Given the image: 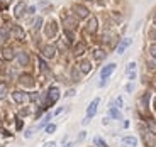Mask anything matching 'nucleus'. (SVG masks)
<instances>
[{
    "label": "nucleus",
    "instance_id": "obj_11",
    "mask_svg": "<svg viewBox=\"0 0 156 147\" xmlns=\"http://www.w3.org/2000/svg\"><path fill=\"white\" fill-rule=\"evenodd\" d=\"M97 27H98V22L95 17H92V19L88 20V26H87V32H90V34H94V32H97Z\"/></svg>",
    "mask_w": 156,
    "mask_h": 147
},
{
    "label": "nucleus",
    "instance_id": "obj_18",
    "mask_svg": "<svg viewBox=\"0 0 156 147\" xmlns=\"http://www.w3.org/2000/svg\"><path fill=\"white\" fill-rule=\"evenodd\" d=\"M2 58H4V59H7V61L14 59V51H12L10 47H5V49L2 51Z\"/></svg>",
    "mask_w": 156,
    "mask_h": 147
},
{
    "label": "nucleus",
    "instance_id": "obj_39",
    "mask_svg": "<svg viewBox=\"0 0 156 147\" xmlns=\"http://www.w3.org/2000/svg\"><path fill=\"white\" fill-rule=\"evenodd\" d=\"M65 147H73V142H70V144H66Z\"/></svg>",
    "mask_w": 156,
    "mask_h": 147
},
{
    "label": "nucleus",
    "instance_id": "obj_34",
    "mask_svg": "<svg viewBox=\"0 0 156 147\" xmlns=\"http://www.w3.org/2000/svg\"><path fill=\"white\" fill-rule=\"evenodd\" d=\"M115 103H117V107H122V98H117Z\"/></svg>",
    "mask_w": 156,
    "mask_h": 147
},
{
    "label": "nucleus",
    "instance_id": "obj_16",
    "mask_svg": "<svg viewBox=\"0 0 156 147\" xmlns=\"http://www.w3.org/2000/svg\"><path fill=\"white\" fill-rule=\"evenodd\" d=\"M80 71H82V73H90V70H92V64H90L88 61H85V59H83V61H80Z\"/></svg>",
    "mask_w": 156,
    "mask_h": 147
},
{
    "label": "nucleus",
    "instance_id": "obj_5",
    "mask_svg": "<svg viewBox=\"0 0 156 147\" xmlns=\"http://www.w3.org/2000/svg\"><path fill=\"white\" fill-rule=\"evenodd\" d=\"M98 103H100V98H95L92 103L88 105V110H87V118H92V117L95 115V112H97V107Z\"/></svg>",
    "mask_w": 156,
    "mask_h": 147
},
{
    "label": "nucleus",
    "instance_id": "obj_21",
    "mask_svg": "<svg viewBox=\"0 0 156 147\" xmlns=\"http://www.w3.org/2000/svg\"><path fill=\"white\" fill-rule=\"evenodd\" d=\"M94 58L97 59V61H100V59H104V58H105V53H104L102 49H97V51L94 53Z\"/></svg>",
    "mask_w": 156,
    "mask_h": 147
},
{
    "label": "nucleus",
    "instance_id": "obj_26",
    "mask_svg": "<svg viewBox=\"0 0 156 147\" xmlns=\"http://www.w3.org/2000/svg\"><path fill=\"white\" fill-rule=\"evenodd\" d=\"M55 130H56V125L55 124H51V125H48V127H46V134H53Z\"/></svg>",
    "mask_w": 156,
    "mask_h": 147
},
{
    "label": "nucleus",
    "instance_id": "obj_36",
    "mask_svg": "<svg viewBox=\"0 0 156 147\" xmlns=\"http://www.w3.org/2000/svg\"><path fill=\"white\" fill-rule=\"evenodd\" d=\"M36 12V7H29V14H34Z\"/></svg>",
    "mask_w": 156,
    "mask_h": 147
},
{
    "label": "nucleus",
    "instance_id": "obj_27",
    "mask_svg": "<svg viewBox=\"0 0 156 147\" xmlns=\"http://www.w3.org/2000/svg\"><path fill=\"white\" fill-rule=\"evenodd\" d=\"M95 144H97V145H100V147H105V142H104V140L100 139V137H95V140H94Z\"/></svg>",
    "mask_w": 156,
    "mask_h": 147
},
{
    "label": "nucleus",
    "instance_id": "obj_30",
    "mask_svg": "<svg viewBox=\"0 0 156 147\" xmlns=\"http://www.w3.org/2000/svg\"><path fill=\"white\" fill-rule=\"evenodd\" d=\"M39 66H41V70L43 71H48V66H46V63H44L43 59H39Z\"/></svg>",
    "mask_w": 156,
    "mask_h": 147
},
{
    "label": "nucleus",
    "instance_id": "obj_41",
    "mask_svg": "<svg viewBox=\"0 0 156 147\" xmlns=\"http://www.w3.org/2000/svg\"><path fill=\"white\" fill-rule=\"evenodd\" d=\"M154 108H156V98H154Z\"/></svg>",
    "mask_w": 156,
    "mask_h": 147
},
{
    "label": "nucleus",
    "instance_id": "obj_33",
    "mask_svg": "<svg viewBox=\"0 0 156 147\" xmlns=\"http://www.w3.org/2000/svg\"><path fill=\"white\" fill-rule=\"evenodd\" d=\"M136 78V71H133V73H129V80H134Z\"/></svg>",
    "mask_w": 156,
    "mask_h": 147
},
{
    "label": "nucleus",
    "instance_id": "obj_17",
    "mask_svg": "<svg viewBox=\"0 0 156 147\" xmlns=\"http://www.w3.org/2000/svg\"><path fill=\"white\" fill-rule=\"evenodd\" d=\"M85 49H87V46H85L83 43H80V44H76V46H75L73 54H75V56H82L83 53H85Z\"/></svg>",
    "mask_w": 156,
    "mask_h": 147
},
{
    "label": "nucleus",
    "instance_id": "obj_6",
    "mask_svg": "<svg viewBox=\"0 0 156 147\" xmlns=\"http://www.w3.org/2000/svg\"><path fill=\"white\" fill-rule=\"evenodd\" d=\"M73 10L76 12V15L80 17V19H85V17H88V9L83 7V5H73Z\"/></svg>",
    "mask_w": 156,
    "mask_h": 147
},
{
    "label": "nucleus",
    "instance_id": "obj_4",
    "mask_svg": "<svg viewBox=\"0 0 156 147\" xmlns=\"http://www.w3.org/2000/svg\"><path fill=\"white\" fill-rule=\"evenodd\" d=\"M19 83L24 86H27V88H32V86H34V78H32L31 74H20Z\"/></svg>",
    "mask_w": 156,
    "mask_h": 147
},
{
    "label": "nucleus",
    "instance_id": "obj_38",
    "mask_svg": "<svg viewBox=\"0 0 156 147\" xmlns=\"http://www.w3.org/2000/svg\"><path fill=\"white\" fill-rule=\"evenodd\" d=\"M151 37H153V39H154V41H156V31H153V32H151Z\"/></svg>",
    "mask_w": 156,
    "mask_h": 147
},
{
    "label": "nucleus",
    "instance_id": "obj_1",
    "mask_svg": "<svg viewBox=\"0 0 156 147\" xmlns=\"http://www.w3.org/2000/svg\"><path fill=\"white\" fill-rule=\"evenodd\" d=\"M114 70H115V64H114V63H112V64H107L105 68L102 70V73H100V78H102L100 86H104V85H105V80H107V78H109L110 74L114 73Z\"/></svg>",
    "mask_w": 156,
    "mask_h": 147
},
{
    "label": "nucleus",
    "instance_id": "obj_22",
    "mask_svg": "<svg viewBox=\"0 0 156 147\" xmlns=\"http://www.w3.org/2000/svg\"><path fill=\"white\" fill-rule=\"evenodd\" d=\"M41 26H43V19H41V17H37V19L34 20V29H36V31H39V29H41Z\"/></svg>",
    "mask_w": 156,
    "mask_h": 147
},
{
    "label": "nucleus",
    "instance_id": "obj_15",
    "mask_svg": "<svg viewBox=\"0 0 156 147\" xmlns=\"http://www.w3.org/2000/svg\"><path fill=\"white\" fill-rule=\"evenodd\" d=\"M12 36H14L16 39H24L26 34H24V31L19 27V26H14V27H12Z\"/></svg>",
    "mask_w": 156,
    "mask_h": 147
},
{
    "label": "nucleus",
    "instance_id": "obj_7",
    "mask_svg": "<svg viewBox=\"0 0 156 147\" xmlns=\"http://www.w3.org/2000/svg\"><path fill=\"white\" fill-rule=\"evenodd\" d=\"M12 98H14V101H17V103H24L29 97H27V93H24V91H14L12 93Z\"/></svg>",
    "mask_w": 156,
    "mask_h": 147
},
{
    "label": "nucleus",
    "instance_id": "obj_20",
    "mask_svg": "<svg viewBox=\"0 0 156 147\" xmlns=\"http://www.w3.org/2000/svg\"><path fill=\"white\" fill-rule=\"evenodd\" d=\"M5 97H7V85L2 81L0 83V100H4Z\"/></svg>",
    "mask_w": 156,
    "mask_h": 147
},
{
    "label": "nucleus",
    "instance_id": "obj_42",
    "mask_svg": "<svg viewBox=\"0 0 156 147\" xmlns=\"http://www.w3.org/2000/svg\"><path fill=\"white\" fill-rule=\"evenodd\" d=\"M154 26H156V15H154Z\"/></svg>",
    "mask_w": 156,
    "mask_h": 147
},
{
    "label": "nucleus",
    "instance_id": "obj_28",
    "mask_svg": "<svg viewBox=\"0 0 156 147\" xmlns=\"http://www.w3.org/2000/svg\"><path fill=\"white\" fill-rule=\"evenodd\" d=\"M134 70H136V63H129V66H127V73H133Z\"/></svg>",
    "mask_w": 156,
    "mask_h": 147
},
{
    "label": "nucleus",
    "instance_id": "obj_13",
    "mask_svg": "<svg viewBox=\"0 0 156 147\" xmlns=\"http://www.w3.org/2000/svg\"><path fill=\"white\" fill-rule=\"evenodd\" d=\"M17 59H19L20 66H27L29 64V54L27 53H24V51H20L19 54H17Z\"/></svg>",
    "mask_w": 156,
    "mask_h": 147
},
{
    "label": "nucleus",
    "instance_id": "obj_29",
    "mask_svg": "<svg viewBox=\"0 0 156 147\" xmlns=\"http://www.w3.org/2000/svg\"><path fill=\"white\" fill-rule=\"evenodd\" d=\"M149 53H151V56H154V58H156V44L149 46Z\"/></svg>",
    "mask_w": 156,
    "mask_h": 147
},
{
    "label": "nucleus",
    "instance_id": "obj_24",
    "mask_svg": "<svg viewBox=\"0 0 156 147\" xmlns=\"http://www.w3.org/2000/svg\"><path fill=\"white\" fill-rule=\"evenodd\" d=\"M148 127L151 128L153 134H156V122H153V120H148Z\"/></svg>",
    "mask_w": 156,
    "mask_h": 147
},
{
    "label": "nucleus",
    "instance_id": "obj_31",
    "mask_svg": "<svg viewBox=\"0 0 156 147\" xmlns=\"http://www.w3.org/2000/svg\"><path fill=\"white\" fill-rule=\"evenodd\" d=\"M49 118H51V113H48V115L44 117V120L41 122V125H39V127H43V125H46V124H48V120H49Z\"/></svg>",
    "mask_w": 156,
    "mask_h": 147
},
{
    "label": "nucleus",
    "instance_id": "obj_8",
    "mask_svg": "<svg viewBox=\"0 0 156 147\" xmlns=\"http://www.w3.org/2000/svg\"><path fill=\"white\" fill-rule=\"evenodd\" d=\"M56 32H58V26H56V22L53 20V22L48 24V27H46V36H48V37H55Z\"/></svg>",
    "mask_w": 156,
    "mask_h": 147
},
{
    "label": "nucleus",
    "instance_id": "obj_2",
    "mask_svg": "<svg viewBox=\"0 0 156 147\" xmlns=\"http://www.w3.org/2000/svg\"><path fill=\"white\" fill-rule=\"evenodd\" d=\"M143 140H144L146 147H154L156 145V137L153 132H143Z\"/></svg>",
    "mask_w": 156,
    "mask_h": 147
},
{
    "label": "nucleus",
    "instance_id": "obj_25",
    "mask_svg": "<svg viewBox=\"0 0 156 147\" xmlns=\"http://www.w3.org/2000/svg\"><path fill=\"white\" fill-rule=\"evenodd\" d=\"M148 100H149V93H144V97H143V100H141V105L146 107V105H148Z\"/></svg>",
    "mask_w": 156,
    "mask_h": 147
},
{
    "label": "nucleus",
    "instance_id": "obj_35",
    "mask_svg": "<svg viewBox=\"0 0 156 147\" xmlns=\"http://www.w3.org/2000/svg\"><path fill=\"white\" fill-rule=\"evenodd\" d=\"M126 90H127V91H133V90H134V85H127V86H126Z\"/></svg>",
    "mask_w": 156,
    "mask_h": 147
},
{
    "label": "nucleus",
    "instance_id": "obj_19",
    "mask_svg": "<svg viewBox=\"0 0 156 147\" xmlns=\"http://www.w3.org/2000/svg\"><path fill=\"white\" fill-rule=\"evenodd\" d=\"M122 144H124V145H131V147H136L137 140L134 139V137H124V139H122Z\"/></svg>",
    "mask_w": 156,
    "mask_h": 147
},
{
    "label": "nucleus",
    "instance_id": "obj_3",
    "mask_svg": "<svg viewBox=\"0 0 156 147\" xmlns=\"http://www.w3.org/2000/svg\"><path fill=\"white\" fill-rule=\"evenodd\" d=\"M59 98V90L58 88H49V91H48V101L46 105H53L56 100Z\"/></svg>",
    "mask_w": 156,
    "mask_h": 147
},
{
    "label": "nucleus",
    "instance_id": "obj_23",
    "mask_svg": "<svg viewBox=\"0 0 156 147\" xmlns=\"http://www.w3.org/2000/svg\"><path fill=\"white\" fill-rule=\"evenodd\" d=\"M110 117H114V118H119V117H121V113H119V110H117L115 107L110 108Z\"/></svg>",
    "mask_w": 156,
    "mask_h": 147
},
{
    "label": "nucleus",
    "instance_id": "obj_9",
    "mask_svg": "<svg viewBox=\"0 0 156 147\" xmlns=\"http://www.w3.org/2000/svg\"><path fill=\"white\" fill-rule=\"evenodd\" d=\"M55 54H56V47L55 46H44L43 47V56L44 58L51 59V58H55Z\"/></svg>",
    "mask_w": 156,
    "mask_h": 147
},
{
    "label": "nucleus",
    "instance_id": "obj_37",
    "mask_svg": "<svg viewBox=\"0 0 156 147\" xmlns=\"http://www.w3.org/2000/svg\"><path fill=\"white\" fill-rule=\"evenodd\" d=\"M44 147H55V142H48Z\"/></svg>",
    "mask_w": 156,
    "mask_h": 147
},
{
    "label": "nucleus",
    "instance_id": "obj_40",
    "mask_svg": "<svg viewBox=\"0 0 156 147\" xmlns=\"http://www.w3.org/2000/svg\"><path fill=\"white\" fill-rule=\"evenodd\" d=\"M153 86H154V88H156V78H154V80H153Z\"/></svg>",
    "mask_w": 156,
    "mask_h": 147
},
{
    "label": "nucleus",
    "instance_id": "obj_14",
    "mask_svg": "<svg viewBox=\"0 0 156 147\" xmlns=\"http://www.w3.org/2000/svg\"><path fill=\"white\" fill-rule=\"evenodd\" d=\"M131 43H133V39H124V41L119 44V47H117V53H119V54H122V53H124V51L131 46Z\"/></svg>",
    "mask_w": 156,
    "mask_h": 147
},
{
    "label": "nucleus",
    "instance_id": "obj_32",
    "mask_svg": "<svg viewBox=\"0 0 156 147\" xmlns=\"http://www.w3.org/2000/svg\"><path fill=\"white\" fill-rule=\"evenodd\" d=\"M85 135H87V132H80V135H78V140H83V139H85Z\"/></svg>",
    "mask_w": 156,
    "mask_h": 147
},
{
    "label": "nucleus",
    "instance_id": "obj_12",
    "mask_svg": "<svg viewBox=\"0 0 156 147\" xmlns=\"http://www.w3.org/2000/svg\"><path fill=\"white\" fill-rule=\"evenodd\" d=\"M63 24H65V29H66V31H75V29H76V20L71 19V17H66Z\"/></svg>",
    "mask_w": 156,
    "mask_h": 147
},
{
    "label": "nucleus",
    "instance_id": "obj_10",
    "mask_svg": "<svg viewBox=\"0 0 156 147\" xmlns=\"http://www.w3.org/2000/svg\"><path fill=\"white\" fill-rule=\"evenodd\" d=\"M24 10H26V2H19V4L16 5V9H14V15L19 19V17L24 15Z\"/></svg>",
    "mask_w": 156,
    "mask_h": 147
}]
</instances>
